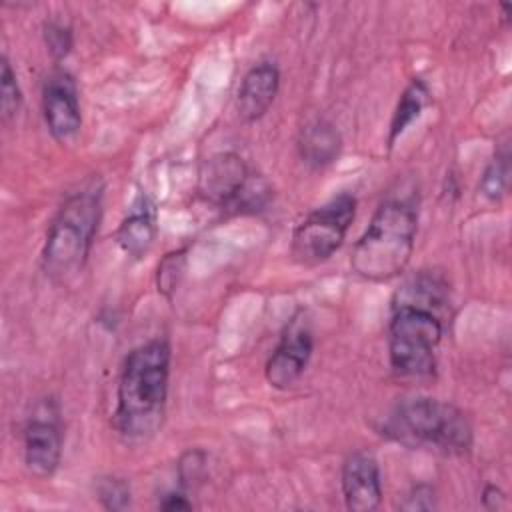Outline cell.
Returning a JSON list of instances; mask_svg holds the SVG:
<instances>
[{"label":"cell","instance_id":"cell-1","mask_svg":"<svg viewBox=\"0 0 512 512\" xmlns=\"http://www.w3.org/2000/svg\"><path fill=\"white\" fill-rule=\"evenodd\" d=\"M448 284L436 272H418L392 298L388 320V360L396 374L432 376L444 336Z\"/></svg>","mask_w":512,"mask_h":512},{"label":"cell","instance_id":"cell-2","mask_svg":"<svg viewBox=\"0 0 512 512\" xmlns=\"http://www.w3.org/2000/svg\"><path fill=\"white\" fill-rule=\"evenodd\" d=\"M170 364L172 348L166 338L146 340L126 354L112 412V426L126 440H148L162 428Z\"/></svg>","mask_w":512,"mask_h":512},{"label":"cell","instance_id":"cell-3","mask_svg":"<svg viewBox=\"0 0 512 512\" xmlns=\"http://www.w3.org/2000/svg\"><path fill=\"white\" fill-rule=\"evenodd\" d=\"M418 204L414 198L392 196L378 204L350 256L352 270L370 282L400 276L414 252Z\"/></svg>","mask_w":512,"mask_h":512},{"label":"cell","instance_id":"cell-4","mask_svg":"<svg viewBox=\"0 0 512 512\" xmlns=\"http://www.w3.org/2000/svg\"><path fill=\"white\" fill-rule=\"evenodd\" d=\"M102 198L104 186L98 180H90L62 200L42 244L46 274L64 278L82 270L102 220Z\"/></svg>","mask_w":512,"mask_h":512},{"label":"cell","instance_id":"cell-5","mask_svg":"<svg viewBox=\"0 0 512 512\" xmlns=\"http://www.w3.org/2000/svg\"><path fill=\"white\" fill-rule=\"evenodd\" d=\"M384 432L410 448H428L446 456H462L474 444L468 416L452 402L432 396L402 398L386 418Z\"/></svg>","mask_w":512,"mask_h":512},{"label":"cell","instance_id":"cell-6","mask_svg":"<svg viewBox=\"0 0 512 512\" xmlns=\"http://www.w3.org/2000/svg\"><path fill=\"white\" fill-rule=\"evenodd\" d=\"M356 206V196L342 192L308 212L292 232V258L302 266H316L330 260L346 240L356 218Z\"/></svg>","mask_w":512,"mask_h":512},{"label":"cell","instance_id":"cell-7","mask_svg":"<svg viewBox=\"0 0 512 512\" xmlns=\"http://www.w3.org/2000/svg\"><path fill=\"white\" fill-rule=\"evenodd\" d=\"M62 446L64 434L60 410L52 398H46L36 404L22 430V456L26 470L40 480L54 476L62 460Z\"/></svg>","mask_w":512,"mask_h":512},{"label":"cell","instance_id":"cell-8","mask_svg":"<svg viewBox=\"0 0 512 512\" xmlns=\"http://www.w3.org/2000/svg\"><path fill=\"white\" fill-rule=\"evenodd\" d=\"M314 352V334L304 316L298 312L286 324L278 346L266 360L264 376L266 382L276 390H286L298 382L304 374Z\"/></svg>","mask_w":512,"mask_h":512},{"label":"cell","instance_id":"cell-9","mask_svg":"<svg viewBox=\"0 0 512 512\" xmlns=\"http://www.w3.org/2000/svg\"><path fill=\"white\" fill-rule=\"evenodd\" d=\"M42 116L50 136L60 142H72L82 128L78 86L66 68H54L42 86Z\"/></svg>","mask_w":512,"mask_h":512},{"label":"cell","instance_id":"cell-10","mask_svg":"<svg viewBox=\"0 0 512 512\" xmlns=\"http://www.w3.org/2000/svg\"><path fill=\"white\" fill-rule=\"evenodd\" d=\"M250 176L252 170L242 156L236 152H218L204 160L198 172V192L206 202L228 212Z\"/></svg>","mask_w":512,"mask_h":512},{"label":"cell","instance_id":"cell-11","mask_svg":"<svg viewBox=\"0 0 512 512\" xmlns=\"http://www.w3.org/2000/svg\"><path fill=\"white\" fill-rule=\"evenodd\" d=\"M340 488L348 510H376L382 502V474L376 456L366 450L348 454L340 472Z\"/></svg>","mask_w":512,"mask_h":512},{"label":"cell","instance_id":"cell-12","mask_svg":"<svg viewBox=\"0 0 512 512\" xmlns=\"http://www.w3.org/2000/svg\"><path fill=\"white\" fill-rule=\"evenodd\" d=\"M280 90V70L274 62L262 60L248 68L236 92V112L246 124L258 122L274 104Z\"/></svg>","mask_w":512,"mask_h":512},{"label":"cell","instance_id":"cell-13","mask_svg":"<svg viewBox=\"0 0 512 512\" xmlns=\"http://www.w3.org/2000/svg\"><path fill=\"white\" fill-rule=\"evenodd\" d=\"M342 134L328 118H312L300 128L298 156L310 170H324L332 166L342 152Z\"/></svg>","mask_w":512,"mask_h":512},{"label":"cell","instance_id":"cell-14","mask_svg":"<svg viewBox=\"0 0 512 512\" xmlns=\"http://www.w3.org/2000/svg\"><path fill=\"white\" fill-rule=\"evenodd\" d=\"M156 234V208L148 198L142 196L116 228L114 240L128 258L142 260L150 252Z\"/></svg>","mask_w":512,"mask_h":512},{"label":"cell","instance_id":"cell-15","mask_svg":"<svg viewBox=\"0 0 512 512\" xmlns=\"http://www.w3.org/2000/svg\"><path fill=\"white\" fill-rule=\"evenodd\" d=\"M430 104V90L428 84L416 76L408 82V86L402 90L398 104L394 108L390 126H388V146L392 148L396 140L420 118L424 108Z\"/></svg>","mask_w":512,"mask_h":512},{"label":"cell","instance_id":"cell-16","mask_svg":"<svg viewBox=\"0 0 512 512\" xmlns=\"http://www.w3.org/2000/svg\"><path fill=\"white\" fill-rule=\"evenodd\" d=\"M508 180H510V148L504 142L494 150L492 158L488 160L478 184V192L486 200L498 202L508 192Z\"/></svg>","mask_w":512,"mask_h":512},{"label":"cell","instance_id":"cell-17","mask_svg":"<svg viewBox=\"0 0 512 512\" xmlns=\"http://www.w3.org/2000/svg\"><path fill=\"white\" fill-rule=\"evenodd\" d=\"M0 68H2L0 70V116H2V122H10L20 110L22 90L6 54H2Z\"/></svg>","mask_w":512,"mask_h":512},{"label":"cell","instance_id":"cell-18","mask_svg":"<svg viewBox=\"0 0 512 512\" xmlns=\"http://www.w3.org/2000/svg\"><path fill=\"white\" fill-rule=\"evenodd\" d=\"M206 462H208V456L200 448H190L180 456L176 470H178V484L184 492L194 490L204 482Z\"/></svg>","mask_w":512,"mask_h":512},{"label":"cell","instance_id":"cell-19","mask_svg":"<svg viewBox=\"0 0 512 512\" xmlns=\"http://www.w3.org/2000/svg\"><path fill=\"white\" fill-rule=\"evenodd\" d=\"M96 494H98L100 504L106 510H112V512H120V510L128 508L130 498H132L130 482L126 478H120V476L100 478L98 484H96Z\"/></svg>","mask_w":512,"mask_h":512},{"label":"cell","instance_id":"cell-20","mask_svg":"<svg viewBox=\"0 0 512 512\" xmlns=\"http://www.w3.org/2000/svg\"><path fill=\"white\" fill-rule=\"evenodd\" d=\"M42 38H44V46H46L48 54L52 56V60L56 64L62 62L72 52V46H74L72 28L60 20L44 22Z\"/></svg>","mask_w":512,"mask_h":512},{"label":"cell","instance_id":"cell-21","mask_svg":"<svg viewBox=\"0 0 512 512\" xmlns=\"http://www.w3.org/2000/svg\"><path fill=\"white\" fill-rule=\"evenodd\" d=\"M186 264V250H174L162 258L156 272V286L158 292L170 298L176 292V286L180 284L182 272Z\"/></svg>","mask_w":512,"mask_h":512},{"label":"cell","instance_id":"cell-22","mask_svg":"<svg viewBox=\"0 0 512 512\" xmlns=\"http://www.w3.org/2000/svg\"><path fill=\"white\" fill-rule=\"evenodd\" d=\"M434 508H436V490L432 484H426V482L412 486L404 494V500L400 502V510H406V512H426Z\"/></svg>","mask_w":512,"mask_h":512},{"label":"cell","instance_id":"cell-23","mask_svg":"<svg viewBox=\"0 0 512 512\" xmlns=\"http://www.w3.org/2000/svg\"><path fill=\"white\" fill-rule=\"evenodd\" d=\"M158 508L168 510V512H172V510H192V502L188 500V494L184 490H178V492L170 490L160 498Z\"/></svg>","mask_w":512,"mask_h":512},{"label":"cell","instance_id":"cell-24","mask_svg":"<svg viewBox=\"0 0 512 512\" xmlns=\"http://www.w3.org/2000/svg\"><path fill=\"white\" fill-rule=\"evenodd\" d=\"M482 504H484V508H490V510L502 508L506 504V494L496 484H488L482 490Z\"/></svg>","mask_w":512,"mask_h":512}]
</instances>
